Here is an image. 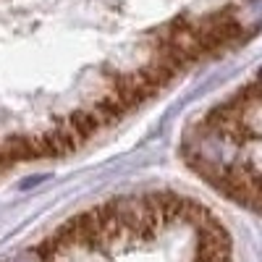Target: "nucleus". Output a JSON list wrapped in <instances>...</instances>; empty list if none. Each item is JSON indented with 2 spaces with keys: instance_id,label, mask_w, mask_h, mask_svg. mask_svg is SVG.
Masks as SVG:
<instances>
[{
  "instance_id": "obj_1",
  "label": "nucleus",
  "mask_w": 262,
  "mask_h": 262,
  "mask_svg": "<svg viewBox=\"0 0 262 262\" xmlns=\"http://www.w3.org/2000/svg\"><path fill=\"white\" fill-rule=\"evenodd\" d=\"M6 262H233L231 236L200 202L128 196L74 217Z\"/></svg>"
},
{
  "instance_id": "obj_2",
  "label": "nucleus",
  "mask_w": 262,
  "mask_h": 262,
  "mask_svg": "<svg viewBox=\"0 0 262 262\" xmlns=\"http://www.w3.org/2000/svg\"><path fill=\"white\" fill-rule=\"evenodd\" d=\"M184 155L215 189L262 212V69L189 128Z\"/></svg>"
}]
</instances>
